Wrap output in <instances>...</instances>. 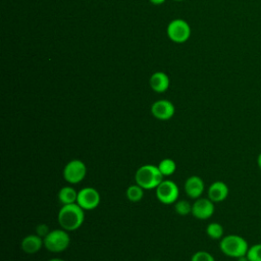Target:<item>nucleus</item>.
Instances as JSON below:
<instances>
[{"label": "nucleus", "mask_w": 261, "mask_h": 261, "mask_svg": "<svg viewBox=\"0 0 261 261\" xmlns=\"http://www.w3.org/2000/svg\"><path fill=\"white\" fill-rule=\"evenodd\" d=\"M167 35L171 41L175 43H184L189 39L191 29L185 20L174 19L168 24Z\"/></svg>", "instance_id": "8"}, {"label": "nucleus", "mask_w": 261, "mask_h": 261, "mask_svg": "<svg viewBox=\"0 0 261 261\" xmlns=\"http://www.w3.org/2000/svg\"><path fill=\"white\" fill-rule=\"evenodd\" d=\"M174 106L168 100H158L151 106L152 115L159 120H168L174 114Z\"/></svg>", "instance_id": "10"}, {"label": "nucleus", "mask_w": 261, "mask_h": 261, "mask_svg": "<svg viewBox=\"0 0 261 261\" xmlns=\"http://www.w3.org/2000/svg\"><path fill=\"white\" fill-rule=\"evenodd\" d=\"M206 233L212 240H221L224 237V228L218 222H211L206 226Z\"/></svg>", "instance_id": "17"}, {"label": "nucleus", "mask_w": 261, "mask_h": 261, "mask_svg": "<svg viewBox=\"0 0 261 261\" xmlns=\"http://www.w3.org/2000/svg\"><path fill=\"white\" fill-rule=\"evenodd\" d=\"M63 178L71 185H76L84 180L87 174V166L80 159L68 161L63 168Z\"/></svg>", "instance_id": "5"}, {"label": "nucleus", "mask_w": 261, "mask_h": 261, "mask_svg": "<svg viewBox=\"0 0 261 261\" xmlns=\"http://www.w3.org/2000/svg\"><path fill=\"white\" fill-rule=\"evenodd\" d=\"M43 240L44 247L52 253H61L65 251L70 244V237L67 230L63 228L50 230Z\"/></svg>", "instance_id": "4"}, {"label": "nucleus", "mask_w": 261, "mask_h": 261, "mask_svg": "<svg viewBox=\"0 0 261 261\" xmlns=\"http://www.w3.org/2000/svg\"><path fill=\"white\" fill-rule=\"evenodd\" d=\"M157 166H158L160 172L163 174V176H169V175L173 174L176 170V163L174 162V160H172L170 158L162 159Z\"/></svg>", "instance_id": "18"}, {"label": "nucleus", "mask_w": 261, "mask_h": 261, "mask_svg": "<svg viewBox=\"0 0 261 261\" xmlns=\"http://www.w3.org/2000/svg\"><path fill=\"white\" fill-rule=\"evenodd\" d=\"M257 165H258V167H259V169L261 170V152L258 154V156H257Z\"/></svg>", "instance_id": "23"}, {"label": "nucleus", "mask_w": 261, "mask_h": 261, "mask_svg": "<svg viewBox=\"0 0 261 261\" xmlns=\"http://www.w3.org/2000/svg\"><path fill=\"white\" fill-rule=\"evenodd\" d=\"M50 229H49V226L45 223H41V224H38V226L36 227V233L38 236H40L41 238H45L48 233H49Z\"/></svg>", "instance_id": "22"}, {"label": "nucleus", "mask_w": 261, "mask_h": 261, "mask_svg": "<svg viewBox=\"0 0 261 261\" xmlns=\"http://www.w3.org/2000/svg\"><path fill=\"white\" fill-rule=\"evenodd\" d=\"M237 261H249V259H248V257L245 255V256H242V257L237 258Z\"/></svg>", "instance_id": "24"}, {"label": "nucleus", "mask_w": 261, "mask_h": 261, "mask_svg": "<svg viewBox=\"0 0 261 261\" xmlns=\"http://www.w3.org/2000/svg\"><path fill=\"white\" fill-rule=\"evenodd\" d=\"M48 261H64V260H62L60 258H52V259H49Z\"/></svg>", "instance_id": "26"}, {"label": "nucleus", "mask_w": 261, "mask_h": 261, "mask_svg": "<svg viewBox=\"0 0 261 261\" xmlns=\"http://www.w3.org/2000/svg\"><path fill=\"white\" fill-rule=\"evenodd\" d=\"M229 193V189L227 185L222 180L213 181L208 188V198L214 203L223 202Z\"/></svg>", "instance_id": "12"}, {"label": "nucleus", "mask_w": 261, "mask_h": 261, "mask_svg": "<svg viewBox=\"0 0 261 261\" xmlns=\"http://www.w3.org/2000/svg\"><path fill=\"white\" fill-rule=\"evenodd\" d=\"M249 247L250 246L246 239L239 234H227L219 241L220 251L225 256L234 259L245 256Z\"/></svg>", "instance_id": "3"}, {"label": "nucleus", "mask_w": 261, "mask_h": 261, "mask_svg": "<svg viewBox=\"0 0 261 261\" xmlns=\"http://www.w3.org/2000/svg\"><path fill=\"white\" fill-rule=\"evenodd\" d=\"M179 190L177 185L170 179H163L156 188V197L162 204H173L178 200Z\"/></svg>", "instance_id": "6"}, {"label": "nucleus", "mask_w": 261, "mask_h": 261, "mask_svg": "<svg viewBox=\"0 0 261 261\" xmlns=\"http://www.w3.org/2000/svg\"><path fill=\"white\" fill-rule=\"evenodd\" d=\"M187 196L191 199H198L202 196L205 190L204 180L198 175H191L185 181L184 186Z\"/></svg>", "instance_id": "11"}, {"label": "nucleus", "mask_w": 261, "mask_h": 261, "mask_svg": "<svg viewBox=\"0 0 261 261\" xmlns=\"http://www.w3.org/2000/svg\"><path fill=\"white\" fill-rule=\"evenodd\" d=\"M57 197L62 205L72 204V203H76L77 192L72 187L65 186L59 190Z\"/></svg>", "instance_id": "15"}, {"label": "nucleus", "mask_w": 261, "mask_h": 261, "mask_svg": "<svg viewBox=\"0 0 261 261\" xmlns=\"http://www.w3.org/2000/svg\"><path fill=\"white\" fill-rule=\"evenodd\" d=\"M125 196L130 202H140L144 197V189L137 184L130 185L125 191Z\"/></svg>", "instance_id": "16"}, {"label": "nucleus", "mask_w": 261, "mask_h": 261, "mask_svg": "<svg viewBox=\"0 0 261 261\" xmlns=\"http://www.w3.org/2000/svg\"><path fill=\"white\" fill-rule=\"evenodd\" d=\"M150 86L155 92L163 93L169 87V79L164 72H155L150 79Z\"/></svg>", "instance_id": "14"}, {"label": "nucleus", "mask_w": 261, "mask_h": 261, "mask_svg": "<svg viewBox=\"0 0 261 261\" xmlns=\"http://www.w3.org/2000/svg\"><path fill=\"white\" fill-rule=\"evenodd\" d=\"M153 4H156V5H158V4H161V3H163L165 0H150Z\"/></svg>", "instance_id": "25"}, {"label": "nucleus", "mask_w": 261, "mask_h": 261, "mask_svg": "<svg viewBox=\"0 0 261 261\" xmlns=\"http://www.w3.org/2000/svg\"><path fill=\"white\" fill-rule=\"evenodd\" d=\"M246 256L249 261H261V243L250 246Z\"/></svg>", "instance_id": "20"}, {"label": "nucleus", "mask_w": 261, "mask_h": 261, "mask_svg": "<svg viewBox=\"0 0 261 261\" xmlns=\"http://www.w3.org/2000/svg\"><path fill=\"white\" fill-rule=\"evenodd\" d=\"M101 201L99 192L92 187H85L77 192L76 204H79L85 211L96 209Z\"/></svg>", "instance_id": "7"}, {"label": "nucleus", "mask_w": 261, "mask_h": 261, "mask_svg": "<svg viewBox=\"0 0 261 261\" xmlns=\"http://www.w3.org/2000/svg\"><path fill=\"white\" fill-rule=\"evenodd\" d=\"M191 261H215V259L207 251H197L193 254Z\"/></svg>", "instance_id": "21"}, {"label": "nucleus", "mask_w": 261, "mask_h": 261, "mask_svg": "<svg viewBox=\"0 0 261 261\" xmlns=\"http://www.w3.org/2000/svg\"><path fill=\"white\" fill-rule=\"evenodd\" d=\"M57 220L61 228L73 231L80 228L85 220V210L76 203L62 205L57 214Z\"/></svg>", "instance_id": "1"}, {"label": "nucleus", "mask_w": 261, "mask_h": 261, "mask_svg": "<svg viewBox=\"0 0 261 261\" xmlns=\"http://www.w3.org/2000/svg\"><path fill=\"white\" fill-rule=\"evenodd\" d=\"M174 210L178 215L186 216L192 213V205L187 200H177L174 205Z\"/></svg>", "instance_id": "19"}, {"label": "nucleus", "mask_w": 261, "mask_h": 261, "mask_svg": "<svg viewBox=\"0 0 261 261\" xmlns=\"http://www.w3.org/2000/svg\"><path fill=\"white\" fill-rule=\"evenodd\" d=\"M176 1H181V0H176Z\"/></svg>", "instance_id": "27"}, {"label": "nucleus", "mask_w": 261, "mask_h": 261, "mask_svg": "<svg viewBox=\"0 0 261 261\" xmlns=\"http://www.w3.org/2000/svg\"><path fill=\"white\" fill-rule=\"evenodd\" d=\"M163 180V174L158 166L153 164H145L140 166L135 173V181L144 190L156 189Z\"/></svg>", "instance_id": "2"}, {"label": "nucleus", "mask_w": 261, "mask_h": 261, "mask_svg": "<svg viewBox=\"0 0 261 261\" xmlns=\"http://www.w3.org/2000/svg\"><path fill=\"white\" fill-rule=\"evenodd\" d=\"M214 202L209 198H198L192 204V215L200 220L209 219L214 213Z\"/></svg>", "instance_id": "9"}, {"label": "nucleus", "mask_w": 261, "mask_h": 261, "mask_svg": "<svg viewBox=\"0 0 261 261\" xmlns=\"http://www.w3.org/2000/svg\"><path fill=\"white\" fill-rule=\"evenodd\" d=\"M43 246H44V240L37 233L25 236L20 243L21 250L27 254H35L39 252Z\"/></svg>", "instance_id": "13"}]
</instances>
